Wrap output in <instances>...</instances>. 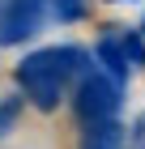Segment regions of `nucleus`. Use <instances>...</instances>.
Masks as SVG:
<instances>
[{"mask_svg":"<svg viewBox=\"0 0 145 149\" xmlns=\"http://www.w3.org/2000/svg\"><path fill=\"white\" fill-rule=\"evenodd\" d=\"M73 111H77L81 124H102V119H115V111H120V81H115L107 68H94V64H90V68L77 77Z\"/></svg>","mask_w":145,"mask_h":149,"instance_id":"f03ea898","label":"nucleus"},{"mask_svg":"<svg viewBox=\"0 0 145 149\" xmlns=\"http://www.w3.org/2000/svg\"><path fill=\"white\" fill-rule=\"evenodd\" d=\"M81 13H85L81 0H56V17H60V22H77Z\"/></svg>","mask_w":145,"mask_h":149,"instance_id":"423d86ee","label":"nucleus"},{"mask_svg":"<svg viewBox=\"0 0 145 149\" xmlns=\"http://www.w3.org/2000/svg\"><path fill=\"white\" fill-rule=\"evenodd\" d=\"M43 9H47V0H9L0 9V47H17L30 34H39Z\"/></svg>","mask_w":145,"mask_h":149,"instance_id":"7ed1b4c3","label":"nucleus"},{"mask_svg":"<svg viewBox=\"0 0 145 149\" xmlns=\"http://www.w3.org/2000/svg\"><path fill=\"white\" fill-rule=\"evenodd\" d=\"M85 68L90 64H85V51L81 47H43V51H30L13 68V77H17L22 94L39 111H56L64 90H68V81L81 77Z\"/></svg>","mask_w":145,"mask_h":149,"instance_id":"f257e3e1","label":"nucleus"},{"mask_svg":"<svg viewBox=\"0 0 145 149\" xmlns=\"http://www.w3.org/2000/svg\"><path fill=\"white\" fill-rule=\"evenodd\" d=\"M98 60H102V68L111 72L115 81L128 77V64H132L128 51H124V38H102V43H98Z\"/></svg>","mask_w":145,"mask_h":149,"instance_id":"20e7f679","label":"nucleus"},{"mask_svg":"<svg viewBox=\"0 0 145 149\" xmlns=\"http://www.w3.org/2000/svg\"><path fill=\"white\" fill-rule=\"evenodd\" d=\"M17 115H22V98H0V136L17 124Z\"/></svg>","mask_w":145,"mask_h":149,"instance_id":"39448f33","label":"nucleus"},{"mask_svg":"<svg viewBox=\"0 0 145 149\" xmlns=\"http://www.w3.org/2000/svg\"><path fill=\"white\" fill-rule=\"evenodd\" d=\"M124 51H128L132 64H145V43H141V34H124Z\"/></svg>","mask_w":145,"mask_h":149,"instance_id":"0eeeda50","label":"nucleus"}]
</instances>
